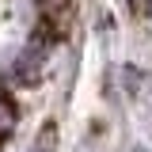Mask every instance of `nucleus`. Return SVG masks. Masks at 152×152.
I'll use <instances>...</instances> for the list:
<instances>
[{
	"label": "nucleus",
	"instance_id": "nucleus-2",
	"mask_svg": "<svg viewBox=\"0 0 152 152\" xmlns=\"http://www.w3.org/2000/svg\"><path fill=\"white\" fill-rule=\"evenodd\" d=\"M148 12H152V0H148Z\"/></svg>",
	"mask_w": 152,
	"mask_h": 152
},
{
	"label": "nucleus",
	"instance_id": "nucleus-1",
	"mask_svg": "<svg viewBox=\"0 0 152 152\" xmlns=\"http://www.w3.org/2000/svg\"><path fill=\"white\" fill-rule=\"evenodd\" d=\"M12 126H15V110H12L8 103H0V137L12 133Z\"/></svg>",
	"mask_w": 152,
	"mask_h": 152
}]
</instances>
